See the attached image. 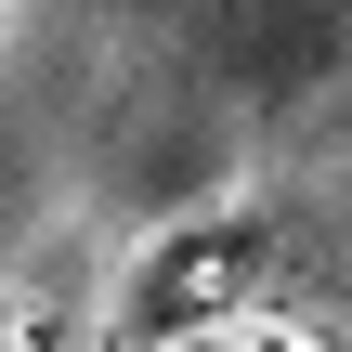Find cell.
Returning a JSON list of instances; mask_svg holds the SVG:
<instances>
[{"mask_svg": "<svg viewBox=\"0 0 352 352\" xmlns=\"http://www.w3.org/2000/svg\"><path fill=\"white\" fill-rule=\"evenodd\" d=\"M261 222L248 209H222V222H183L157 261H144V287H131V352H157V340H183L196 314H235L248 287H261Z\"/></svg>", "mask_w": 352, "mask_h": 352, "instance_id": "cell-1", "label": "cell"}]
</instances>
